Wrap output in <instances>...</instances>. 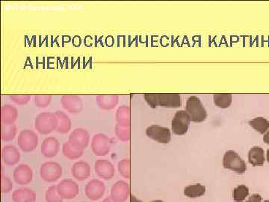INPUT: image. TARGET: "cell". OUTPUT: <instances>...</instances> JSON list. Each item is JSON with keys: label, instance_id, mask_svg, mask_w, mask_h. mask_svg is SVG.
Segmentation results:
<instances>
[{"label": "cell", "instance_id": "41", "mask_svg": "<svg viewBox=\"0 0 269 202\" xmlns=\"http://www.w3.org/2000/svg\"><path fill=\"white\" fill-rule=\"evenodd\" d=\"M131 202H142V201H139V200L136 199V198H134L133 195H132V197H131Z\"/></svg>", "mask_w": 269, "mask_h": 202}, {"label": "cell", "instance_id": "44", "mask_svg": "<svg viewBox=\"0 0 269 202\" xmlns=\"http://www.w3.org/2000/svg\"><path fill=\"white\" fill-rule=\"evenodd\" d=\"M265 202H269V201H265Z\"/></svg>", "mask_w": 269, "mask_h": 202}, {"label": "cell", "instance_id": "28", "mask_svg": "<svg viewBox=\"0 0 269 202\" xmlns=\"http://www.w3.org/2000/svg\"><path fill=\"white\" fill-rule=\"evenodd\" d=\"M250 126L261 134L266 133L269 129V122L263 117H256L249 122Z\"/></svg>", "mask_w": 269, "mask_h": 202}, {"label": "cell", "instance_id": "2", "mask_svg": "<svg viewBox=\"0 0 269 202\" xmlns=\"http://www.w3.org/2000/svg\"><path fill=\"white\" fill-rule=\"evenodd\" d=\"M58 127V119L53 112H42L35 120V128L42 135L51 133Z\"/></svg>", "mask_w": 269, "mask_h": 202}, {"label": "cell", "instance_id": "30", "mask_svg": "<svg viewBox=\"0 0 269 202\" xmlns=\"http://www.w3.org/2000/svg\"><path fill=\"white\" fill-rule=\"evenodd\" d=\"M116 119L118 125L126 127L129 122V109L127 106H121L116 112Z\"/></svg>", "mask_w": 269, "mask_h": 202}, {"label": "cell", "instance_id": "12", "mask_svg": "<svg viewBox=\"0 0 269 202\" xmlns=\"http://www.w3.org/2000/svg\"><path fill=\"white\" fill-rule=\"evenodd\" d=\"M89 133L85 129L77 128L70 134L68 141L79 150L84 151L89 144Z\"/></svg>", "mask_w": 269, "mask_h": 202}, {"label": "cell", "instance_id": "22", "mask_svg": "<svg viewBox=\"0 0 269 202\" xmlns=\"http://www.w3.org/2000/svg\"><path fill=\"white\" fill-rule=\"evenodd\" d=\"M18 117V111L12 105L6 104L2 107L3 125H13Z\"/></svg>", "mask_w": 269, "mask_h": 202}, {"label": "cell", "instance_id": "43", "mask_svg": "<svg viewBox=\"0 0 269 202\" xmlns=\"http://www.w3.org/2000/svg\"><path fill=\"white\" fill-rule=\"evenodd\" d=\"M150 202H164V201H160V200H156V201H150Z\"/></svg>", "mask_w": 269, "mask_h": 202}, {"label": "cell", "instance_id": "35", "mask_svg": "<svg viewBox=\"0 0 269 202\" xmlns=\"http://www.w3.org/2000/svg\"><path fill=\"white\" fill-rule=\"evenodd\" d=\"M13 189V184L9 177H5L4 173L2 172V192L3 193H9Z\"/></svg>", "mask_w": 269, "mask_h": 202}, {"label": "cell", "instance_id": "40", "mask_svg": "<svg viewBox=\"0 0 269 202\" xmlns=\"http://www.w3.org/2000/svg\"><path fill=\"white\" fill-rule=\"evenodd\" d=\"M103 202H115L113 201V200L111 198V197H109V198H107L106 199L104 200V201Z\"/></svg>", "mask_w": 269, "mask_h": 202}, {"label": "cell", "instance_id": "39", "mask_svg": "<svg viewBox=\"0 0 269 202\" xmlns=\"http://www.w3.org/2000/svg\"><path fill=\"white\" fill-rule=\"evenodd\" d=\"M263 140L265 144H269V130L267 132L266 134L264 136Z\"/></svg>", "mask_w": 269, "mask_h": 202}, {"label": "cell", "instance_id": "14", "mask_svg": "<svg viewBox=\"0 0 269 202\" xmlns=\"http://www.w3.org/2000/svg\"><path fill=\"white\" fill-rule=\"evenodd\" d=\"M13 178L14 181L19 185H27L32 181V169L28 165H20L14 169Z\"/></svg>", "mask_w": 269, "mask_h": 202}, {"label": "cell", "instance_id": "36", "mask_svg": "<svg viewBox=\"0 0 269 202\" xmlns=\"http://www.w3.org/2000/svg\"><path fill=\"white\" fill-rule=\"evenodd\" d=\"M115 134L121 141H126L129 139V130L126 128V127L121 126L118 124L115 126Z\"/></svg>", "mask_w": 269, "mask_h": 202}, {"label": "cell", "instance_id": "25", "mask_svg": "<svg viewBox=\"0 0 269 202\" xmlns=\"http://www.w3.org/2000/svg\"><path fill=\"white\" fill-rule=\"evenodd\" d=\"M206 187L200 184H193L186 187L184 190V194L188 198H200L205 194Z\"/></svg>", "mask_w": 269, "mask_h": 202}, {"label": "cell", "instance_id": "4", "mask_svg": "<svg viewBox=\"0 0 269 202\" xmlns=\"http://www.w3.org/2000/svg\"><path fill=\"white\" fill-rule=\"evenodd\" d=\"M223 166L224 168L231 170L238 174H243L246 171L247 165L245 162L234 151H227L223 159Z\"/></svg>", "mask_w": 269, "mask_h": 202}, {"label": "cell", "instance_id": "16", "mask_svg": "<svg viewBox=\"0 0 269 202\" xmlns=\"http://www.w3.org/2000/svg\"><path fill=\"white\" fill-rule=\"evenodd\" d=\"M59 141L54 137H47L43 141L41 146V152L47 158H53L59 152Z\"/></svg>", "mask_w": 269, "mask_h": 202}, {"label": "cell", "instance_id": "20", "mask_svg": "<svg viewBox=\"0 0 269 202\" xmlns=\"http://www.w3.org/2000/svg\"><path fill=\"white\" fill-rule=\"evenodd\" d=\"M98 106L103 110H112L118 103V96L115 95H100L96 97Z\"/></svg>", "mask_w": 269, "mask_h": 202}, {"label": "cell", "instance_id": "26", "mask_svg": "<svg viewBox=\"0 0 269 202\" xmlns=\"http://www.w3.org/2000/svg\"><path fill=\"white\" fill-rule=\"evenodd\" d=\"M213 101L215 106L226 109L229 107L232 103V95L231 94H215L213 95Z\"/></svg>", "mask_w": 269, "mask_h": 202}, {"label": "cell", "instance_id": "3", "mask_svg": "<svg viewBox=\"0 0 269 202\" xmlns=\"http://www.w3.org/2000/svg\"><path fill=\"white\" fill-rule=\"evenodd\" d=\"M186 111L191 122H202L207 119V113L200 98L191 96L186 101Z\"/></svg>", "mask_w": 269, "mask_h": 202}, {"label": "cell", "instance_id": "33", "mask_svg": "<svg viewBox=\"0 0 269 202\" xmlns=\"http://www.w3.org/2000/svg\"><path fill=\"white\" fill-rule=\"evenodd\" d=\"M52 96L49 95H39L34 97L35 104L40 109L47 107L51 103Z\"/></svg>", "mask_w": 269, "mask_h": 202}, {"label": "cell", "instance_id": "10", "mask_svg": "<svg viewBox=\"0 0 269 202\" xmlns=\"http://www.w3.org/2000/svg\"><path fill=\"white\" fill-rule=\"evenodd\" d=\"M57 191L63 199H74L80 192L78 184L71 179H66L57 185Z\"/></svg>", "mask_w": 269, "mask_h": 202}, {"label": "cell", "instance_id": "15", "mask_svg": "<svg viewBox=\"0 0 269 202\" xmlns=\"http://www.w3.org/2000/svg\"><path fill=\"white\" fill-rule=\"evenodd\" d=\"M94 169L96 175L104 180H110L115 176V169L111 162L107 160H99L95 163Z\"/></svg>", "mask_w": 269, "mask_h": 202}, {"label": "cell", "instance_id": "5", "mask_svg": "<svg viewBox=\"0 0 269 202\" xmlns=\"http://www.w3.org/2000/svg\"><path fill=\"white\" fill-rule=\"evenodd\" d=\"M62 167L55 162H47L41 165L40 176L46 182L53 183L62 176Z\"/></svg>", "mask_w": 269, "mask_h": 202}, {"label": "cell", "instance_id": "6", "mask_svg": "<svg viewBox=\"0 0 269 202\" xmlns=\"http://www.w3.org/2000/svg\"><path fill=\"white\" fill-rule=\"evenodd\" d=\"M189 116L186 111L180 110L176 112L172 121V130L174 134L183 136L187 133L190 126Z\"/></svg>", "mask_w": 269, "mask_h": 202}, {"label": "cell", "instance_id": "27", "mask_svg": "<svg viewBox=\"0 0 269 202\" xmlns=\"http://www.w3.org/2000/svg\"><path fill=\"white\" fill-rule=\"evenodd\" d=\"M62 152L64 157L71 160H77L83 154V151L76 149L69 141L63 145Z\"/></svg>", "mask_w": 269, "mask_h": 202}, {"label": "cell", "instance_id": "18", "mask_svg": "<svg viewBox=\"0 0 269 202\" xmlns=\"http://www.w3.org/2000/svg\"><path fill=\"white\" fill-rule=\"evenodd\" d=\"M129 195V187L124 181H118L111 189V198L115 202H124Z\"/></svg>", "mask_w": 269, "mask_h": 202}, {"label": "cell", "instance_id": "38", "mask_svg": "<svg viewBox=\"0 0 269 202\" xmlns=\"http://www.w3.org/2000/svg\"><path fill=\"white\" fill-rule=\"evenodd\" d=\"M246 202H262V197L259 194H254Z\"/></svg>", "mask_w": 269, "mask_h": 202}, {"label": "cell", "instance_id": "9", "mask_svg": "<svg viewBox=\"0 0 269 202\" xmlns=\"http://www.w3.org/2000/svg\"><path fill=\"white\" fill-rule=\"evenodd\" d=\"M91 149L98 157L107 155L110 152L111 139L104 133H98L93 137Z\"/></svg>", "mask_w": 269, "mask_h": 202}, {"label": "cell", "instance_id": "7", "mask_svg": "<svg viewBox=\"0 0 269 202\" xmlns=\"http://www.w3.org/2000/svg\"><path fill=\"white\" fill-rule=\"evenodd\" d=\"M17 144L23 152H31L37 147L39 137L32 130H24L19 134Z\"/></svg>", "mask_w": 269, "mask_h": 202}, {"label": "cell", "instance_id": "17", "mask_svg": "<svg viewBox=\"0 0 269 202\" xmlns=\"http://www.w3.org/2000/svg\"><path fill=\"white\" fill-rule=\"evenodd\" d=\"M2 159L5 164L12 166L20 162V153L15 146L9 145L3 147Z\"/></svg>", "mask_w": 269, "mask_h": 202}, {"label": "cell", "instance_id": "13", "mask_svg": "<svg viewBox=\"0 0 269 202\" xmlns=\"http://www.w3.org/2000/svg\"><path fill=\"white\" fill-rule=\"evenodd\" d=\"M61 102L64 109L71 114L80 113L83 109V103L78 95H64Z\"/></svg>", "mask_w": 269, "mask_h": 202}, {"label": "cell", "instance_id": "34", "mask_svg": "<svg viewBox=\"0 0 269 202\" xmlns=\"http://www.w3.org/2000/svg\"><path fill=\"white\" fill-rule=\"evenodd\" d=\"M11 101L17 105H26L31 100V96L28 95H14L9 96Z\"/></svg>", "mask_w": 269, "mask_h": 202}, {"label": "cell", "instance_id": "31", "mask_svg": "<svg viewBox=\"0 0 269 202\" xmlns=\"http://www.w3.org/2000/svg\"><path fill=\"white\" fill-rule=\"evenodd\" d=\"M249 195V189L245 185L238 186L233 190V199L236 202H242Z\"/></svg>", "mask_w": 269, "mask_h": 202}, {"label": "cell", "instance_id": "11", "mask_svg": "<svg viewBox=\"0 0 269 202\" xmlns=\"http://www.w3.org/2000/svg\"><path fill=\"white\" fill-rule=\"evenodd\" d=\"M105 190L104 183L99 180L94 179L90 181L85 186V194L91 201H98L104 196Z\"/></svg>", "mask_w": 269, "mask_h": 202}, {"label": "cell", "instance_id": "1", "mask_svg": "<svg viewBox=\"0 0 269 202\" xmlns=\"http://www.w3.org/2000/svg\"><path fill=\"white\" fill-rule=\"evenodd\" d=\"M144 98L152 108H178L182 105L181 97L177 93H147Z\"/></svg>", "mask_w": 269, "mask_h": 202}, {"label": "cell", "instance_id": "8", "mask_svg": "<svg viewBox=\"0 0 269 202\" xmlns=\"http://www.w3.org/2000/svg\"><path fill=\"white\" fill-rule=\"evenodd\" d=\"M146 135L150 139L154 140L161 144H167L172 139L171 131L167 127L159 125H151L146 130Z\"/></svg>", "mask_w": 269, "mask_h": 202}, {"label": "cell", "instance_id": "29", "mask_svg": "<svg viewBox=\"0 0 269 202\" xmlns=\"http://www.w3.org/2000/svg\"><path fill=\"white\" fill-rule=\"evenodd\" d=\"M17 134V127L15 125H2V139L3 141H11Z\"/></svg>", "mask_w": 269, "mask_h": 202}, {"label": "cell", "instance_id": "32", "mask_svg": "<svg viewBox=\"0 0 269 202\" xmlns=\"http://www.w3.org/2000/svg\"><path fill=\"white\" fill-rule=\"evenodd\" d=\"M46 202H63V198L60 196L57 191V186H52L47 189L45 193Z\"/></svg>", "mask_w": 269, "mask_h": 202}, {"label": "cell", "instance_id": "42", "mask_svg": "<svg viewBox=\"0 0 269 202\" xmlns=\"http://www.w3.org/2000/svg\"><path fill=\"white\" fill-rule=\"evenodd\" d=\"M267 161H268V163H269V149H268V151H267Z\"/></svg>", "mask_w": 269, "mask_h": 202}, {"label": "cell", "instance_id": "23", "mask_svg": "<svg viewBox=\"0 0 269 202\" xmlns=\"http://www.w3.org/2000/svg\"><path fill=\"white\" fill-rule=\"evenodd\" d=\"M248 161L254 166H262L265 163L264 150L259 146H254L248 152Z\"/></svg>", "mask_w": 269, "mask_h": 202}, {"label": "cell", "instance_id": "24", "mask_svg": "<svg viewBox=\"0 0 269 202\" xmlns=\"http://www.w3.org/2000/svg\"><path fill=\"white\" fill-rule=\"evenodd\" d=\"M57 119H58V127L56 131L61 134H66L71 130V121L68 114L61 111H57L55 112Z\"/></svg>", "mask_w": 269, "mask_h": 202}, {"label": "cell", "instance_id": "37", "mask_svg": "<svg viewBox=\"0 0 269 202\" xmlns=\"http://www.w3.org/2000/svg\"><path fill=\"white\" fill-rule=\"evenodd\" d=\"M129 161L128 160H123L118 163V170L120 173L125 178H129Z\"/></svg>", "mask_w": 269, "mask_h": 202}, {"label": "cell", "instance_id": "19", "mask_svg": "<svg viewBox=\"0 0 269 202\" xmlns=\"http://www.w3.org/2000/svg\"><path fill=\"white\" fill-rule=\"evenodd\" d=\"M71 173L77 181H85L91 176V166L87 162L78 161L73 165Z\"/></svg>", "mask_w": 269, "mask_h": 202}, {"label": "cell", "instance_id": "21", "mask_svg": "<svg viewBox=\"0 0 269 202\" xmlns=\"http://www.w3.org/2000/svg\"><path fill=\"white\" fill-rule=\"evenodd\" d=\"M12 200L14 202H36V194L31 189H18L14 191Z\"/></svg>", "mask_w": 269, "mask_h": 202}]
</instances>
